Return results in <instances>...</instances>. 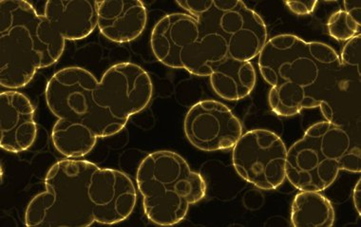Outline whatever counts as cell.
I'll list each match as a JSON object with an SVG mask.
<instances>
[{
    "label": "cell",
    "mask_w": 361,
    "mask_h": 227,
    "mask_svg": "<svg viewBox=\"0 0 361 227\" xmlns=\"http://www.w3.org/2000/svg\"><path fill=\"white\" fill-rule=\"evenodd\" d=\"M44 185L45 190L27 207V226H112L127 220L137 202L135 185L127 174L86 160L54 164Z\"/></svg>",
    "instance_id": "obj_1"
},
{
    "label": "cell",
    "mask_w": 361,
    "mask_h": 227,
    "mask_svg": "<svg viewBox=\"0 0 361 227\" xmlns=\"http://www.w3.org/2000/svg\"><path fill=\"white\" fill-rule=\"evenodd\" d=\"M152 94L149 73L133 63L112 66L100 81L84 68H64L51 76L45 92L57 118L83 123L98 138L124 130L131 116L147 108Z\"/></svg>",
    "instance_id": "obj_2"
},
{
    "label": "cell",
    "mask_w": 361,
    "mask_h": 227,
    "mask_svg": "<svg viewBox=\"0 0 361 227\" xmlns=\"http://www.w3.org/2000/svg\"><path fill=\"white\" fill-rule=\"evenodd\" d=\"M258 64L270 86V108L279 116H297L329 103L343 82L344 66L332 47L294 35H276L267 40Z\"/></svg>",
    "instance_id": "obj_3"
},
{
    "label": "cell",
    "mask_w": 361,
    "mask_h": 227,
    "mask_svg": "<svg viewBox=\"0 0 361 227\" xmlns=\"http://www.w3.org/2000/svg\"><path fill=\"white\" fill-rule=\"evenodd\" d=\"M0 83L21 89L38 70L56 64L65 50V39L51 28L44 15L29 2H0Z\"/></svg>",
    "instance_id": "obj_4"
},
{
    "label": "cell",
    "mask_w": 361,
    "mask_h": 227,
    "mask_svg": "<svg viewBox=\"0 0 361 227\" xmlns=\"http://www.w3.org/2000/svg\"><path fill=\"white\" fill-rule=\"evenodd\" d=\"M136 184L147 219L161 226L180 223L190 207L207 195L202 175L193 171L182 156L169 150L150 153L142 161Z\"/></svg>",
    "instance_id": "obj_5"
},
{
    "label": "cell",
    "mask_w": 361,
    "mask_h": 227,
    "mask_svg": "<svg viewBox=\"0 0 361 227\" xmlns=\"http://www.w3.org/2000/svg\"><path fill=\"white\" fill-rule=\"evenodd\" d=\"M360 173V147L333 122L311 125L287 150L286 178L300 191L322 192L335 183L340 171Z\"/></svg>",
    "instance_id": "obj_6"
},
{
    "label": "cell",
    "mask_w": 361,
    "mask_h": 227,
    "mask_svg": "<svg viewBox=\"0 0 361 227\" xmlns=\"http://www.w3.org/2000/svg\"><path fill=\"white\" fill-rule=\"evenodd\" d=\"M150 46L163 65L201 78H209L216 66L229 57L224 38L188 13H171L160 19L152 30Z\"/></svg>",
    "instance_id": "obj_7"
},
{
    "label": "cell",
    "mask_w": 361,
    "mask_h": 227,
    "mask_svg": "<svg viewBox=\"0 0 361 227\" xmlns=\"http://www.w3.org/2000/svg\"><path fill=\"white\" fill-rule=\"evenodd\" d=\"M195 18L220 34L228 44L229 57L239 61L255 59L267 42L264 19L243 1H213L209 11Z\"/></svg>",
    "instance_id": "obj_8"
},
{
    "label": "cell",
    "mask_w": 361,
    "mask_h": 227,
    "mask_svg": "<svg viewBox=\"0 0 361 227\" xmlns=\"http://www.w3.org/2000/svg\"><path fill=\"white\" fill-rule=\"evenodd\" d=\"M287 149L280 136L267 130L243 134L232 153L235 171L262 190H274L286 179Z\"/></svg>",
    "instance_id": "obj_9"
},
{
    "label": "cell",
    "mask_w": 361,
    "mask_h": 227,
    "mask_svg": "<svg viewBox=\"0 0 361 227\" xmlns=\"http://www.w3.org/2000/svg\"><path fill=\"white\" fill-rule=\"evenodd\" d=\"M185 137L196 149L206 152L234 147L243 135L239 118L228 106L204 100L191 106L184 123Z\"/></svg>",
    "instance_id": "obj_10"
},
{
    "label": "cell",
    "mask_w": 361,
    "mask_h": 227,
    "mask_svg": "<svg viewBox=\"0 0 361 227\" xmlns=\"http://www.w3.org/2000/svg\"><path fill=\"white\" fill-rule=\"evenodd\" d=\"M0 146L8 152H25L37 136L35 108L29 98L15 90L0 94Z\"/></svg>",
    "instance_id": "obj_11"
},
{
    "label": "cell",
    "mask_w": 361,
    "mask_h": 227,
    "mask_svg": "<svg viewBox=\"0 0 361 227\" xmlns=\"http://www.w3.org/2000/svg\"><path fill=\"white\" fill-rule=\"evenodd\" d=\"M97 27L101 34L116 43H127L140 37L146 29V7L137 0L97 1Z\"/></svg>",
    "instance_id": "obj_12"
},
{
    "label": "cell",
    "mask_w": 361,
    "mask_h": 227,
    "mask_svg": "<svg viewBox=\"0 0 361 227\" xmlns=\"http://www.w3.org/2000/svg\"><path fill=\"white\" fill-rule=\"evenodd\" d=\"M44 16L63 39H85L97 27L98 4L90 0H51Z\"/></svg>",
    "instance_id": "obj_13"
},
{
    "label": "cell",
    "mask_w": 361,
    "mask_h": 227,
    "mask_svg": "<svg viewBox=\"0 0 361 227\" xmlns=\"http://www.w3.org/2000/svg\"><path fill=\"white\" fill-rule=\"evenodd\" d=\"M256 72L251 61L231 59L219 63L209 76L210 84L219 97L228 101L245 99L253 92Z\"/></svg>",
    "instance_id": "obj_14"
},
{
    "label": "cell",
    "mask_w": 361,
    "mask_h": 227,
    "mask_svg": "<svg viewBox=\"0 0 361 227\" xmlns=\"http://www.w3.org/2000/svg\"><path fill=\"white\" fill-rule=\"evenodd\" d=\"M332 202L317 191H300L291 207V223L296 227H331L335 223Z\"/></svg>",
    "instance_id": "obj_15"
},
{
    "label": "cell",
    "mask_w": 361,
    "mask_h": 227,
    "mask_svg": "<svg viewBox=\"0 0 361 227\" xmlns=\"http://www.w3.org/2000/svg\"><path fill=\"white\" fill-rule=\"evenodd\" d=\"M97 136L83 123L59 119L51 131V140L57 152L67 158H80L89 154Z\"/></svg>",
    "instance_id": "obj_16"
},
{
    "label": "cell",
    "mask_w": 361,
    "mask_h": 227,
    "mask_svg": "<svg viewBox=\"0 0 361 227\" xmlns=\"http://www.w3.org/2000/svg\"><path fill=\"white\" fill-rule=\"evenodd\" d=\"M328 32L336 40L348 41L360 35L361 2L344 1L343 9L333 13L328 20Z\"/></svg>",
    "instance_id": "obj_17"
},
{
    "label": "cell",
    "mask_w": 361,
    "mask_h": 227,
    "mask_svg": "<svg viewBox=\"0 0 361 227\" xmlns=\"http://www.w3.org/2000/svg\"><path fill=\"white\" fill-rule=\"evenodd\" d=\"M341 61L343 66L347 67L357 68L358 75L360 76L361 70V37L351 38L347 41L341 54Z\"/></svg>",
    "instance_id": "obj_18"
},
{
    "label": "cell",
    "mask_w": 361,
    "mask_h": 227,
    "mask_svg": "<svg viewBox=\"0 0 361 227\" xmlns=\"http://www.w3.org/2000/svg\"><path fill=\"white\" fill-rule=\"evenodd\" d=\"M176 4L190 13V16L196 18L209 10V8L212 6L213 0H210V1H177Z\"/></svg>",
    "instance_id": "obj_19"
},
{
    "label": "cell",
    "mask_w": 361,
    "mask_h": 227,
    "mask_svg": "<svg viewBox=\"0 0 361 227\" xmlns=\"http://www.w3.org/2000/svg\"><path fill=\"white\" fill-rule=\"evenodd\" d=\"M284 4L293 13L297 16H307L313 13L317 6L318 1H284Z\"/></svg>",
    "instance_id": "obj_20"
},
{
    "label": "cell",
    "mask_w": 361,
    "mask_h": 227,
    "mask_svg": "<svg viewBox=\"0 0 361 227\" xmlns=\"http://www.w3.org/2000/svg\"><path fill=\"white\" fill-rule=\"evenodd\" d=\"M353 202L358 215L361 216V180H358L353 192Z\"/></svg>",
    "instance_id": "obj_21"
},
{
    "label": "cell",
    "mask_w": 361,
    "mask_h": 227,
    "mask_svg": "<svg viewBox=\"0 0 361 227\" xmlns=\"http://www.w3.org/2000/svg\"><path fill=\"white\" fill-rule=\"evenodd\" d=\"M319 108L321 109L322 114H324L325 119H326L328 122H333L334 111L330 104L328 102L322 103Z\"/></svg>",
    "instance_id": "obj_22"
}]
</instances>
